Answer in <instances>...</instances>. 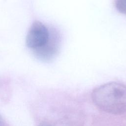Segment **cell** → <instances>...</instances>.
<instances>
[{
  "instance_id": "obj_3",
  "label": "cell",
  "mask_w": 126,
  "mask_h": 126,
  "mask_svg": "<svg viewBox=\"0 0 126 126\" xmlns=\"http://www.w3.org/2000/svg\"><path fill=\"white\" fill-rule=\"evenodd\" d=\"M57 38L55 35H50L48 42L43 46L34 50L36 56L44 61H49L55 56L58 50Z\"/></svg>"
},
{
  "instance_id": "obj_6",
  "label": "cell",
  "mask_w": 126,
  "mask_h": 126,
  "mask_svg": "<svg viewBox=\"0 0 126 126\" xmlns=\"http://www.w3.org/2000/svg\"><path fill=\"white\" fill-rule=\"evenodd\" d=\"M2 125V120L0 117V126H1Z\"/></svg>"
},
{
  "instance_id": "obj_1",
  "label": "cell",
  "mask_w": 126,
  "mask_h": 126,
  "mask_svg": "<svg viewBox=\"0 0 126 126\" xmlns=\"http://www.w3.org/2000/svg\"><path fill=\"white\" fill-rule=\"evenodd\" d=\"M94 104L107 113L121 115L126 112V86L109 82L95 88L92 93Z\"/></svg>"
},
{
  "instance_id": "obj_2",
  "label": "cell",
  "mask_w": 126,
  "mask_h": 126,
  "mask_svg": "<svg viewBox=\"0 0 126 126\" xmlns=\"http://www.w3.org/2000/svg\"><path fill=\"white\" fill-rule=\"evenodd\" d=\"M48 28L41 22L36 21L32 25L26 37L27 46L34 50L43 46L50 37Z\"/></svg>"
},
{
  "instance_id": "obj_4",
  "label": "cell",
  "mask_w": 126,
  "mask_h": 126,
  "mask_svg": "<svg viewBox=\"0 0 126 126\" xmlns=\"http://www.w3.org/2000/svg\"><path fill=\"white\" fill-rule=\"evenodd\" d=\"M115 5L119 12L126 15V0H115Z\"/></svg>"
},
{
  "instance_id": "obj_5",
  "label": "cell",
  "mask_w": 126,
  "mask_h": 126,
  "mask_svg": "<svg viewBox=\"0 0 126 126\" xmlns=\"http://www.w3.org/2000/svg\"><path fill=\"white\" fill-rule=\"evenodd\" d=\"M38 126H53L52 125L48 124V123H43L40 124Z\"/></svg>"
}]
</instances>
